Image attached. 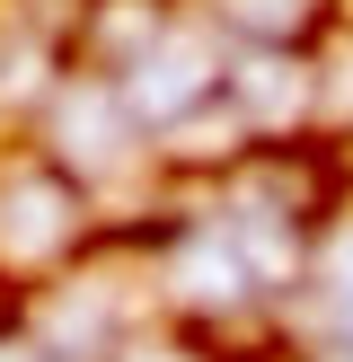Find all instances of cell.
<instances>
[{
  "label": "cell",
  "mask_w": 353,
  "mask_h": 362,
  "mask_svg": "<svg viewBox=\"0 0 353 362\" xmlns=\"http://www.w3.org/2000/svg\"><path fill=\"white\" fill-rule=\"evenodd\" d=\"M80 239H88V186L44 141H9L0 151V265L9 274H44Z\"/></svg>",
  "instance_id": "obj_1"
},
{
  "label": "cell",
  "mask_w": 353,
  "mask_h": 362,
  "mask_svg": "<svg viewBox=\"0 0 353 362\" xmlns=\"http://www.w3.org/2000/svg\"><path fill=\"white\" fill-rule=\"evenodd\" d=\"M35 141H44V151L62 159L88 194H97V177H115V168H133V159L159 151L106 71H62V88H53L44 115H35Z\"/></svg>",
  "instance_id": "obj_2"
},
{
  "label": "cell",
  "mask_w": 353,
  "mask_h": 362,
  "mask_svg": "<svg viewBox=\"0 0 353 362\" xmlns=\"http://www.w3.org/2000/svg\"><path fill=\"white\" fill-rule=\"evenodd\" d=\"M106 362H203V354H194V345H176V336H124Z\"/></svg>",
  "instance_id": "obj_3"
},
{
  "label": "cell",
  "mask_w": 353,
  "mask_h": 362,
  "mask_svg": "<svg viewBox=\"0 0 353 362\" xmlns=\"http://www.w3.org/2000/svg\"><path fill=\"white\" fill-rule=\"evenodd\" d=\"M18 327H27V292H18V283H9V265H0V345H9Z\"/></svg>",
  "instance_id": "obj_4"
}]
</instances>
